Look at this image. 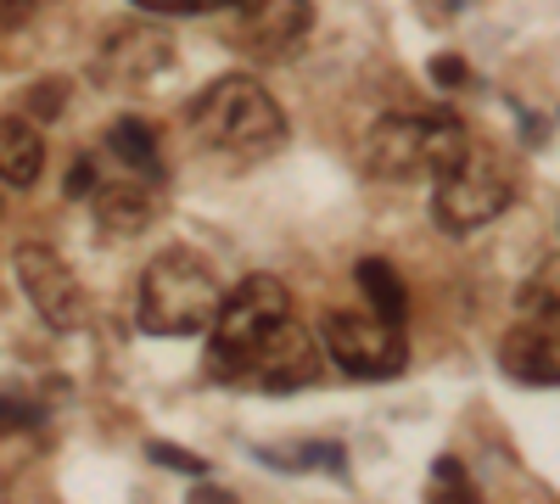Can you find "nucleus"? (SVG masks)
Masks as SVG:
<instances>
[{
    "label": "nucleus",
    "mask_w": 560,
    "mask_h": 504,
    "mask_svg": "<svg viewBox=\"0 0 560 504\" xmlns=\"http://www.w3.org/2000/svg\"><path fill=\"white\" fill-rule=\"evenodd\" d=\"M174 68V39L158 23H118L96 45V79L107 90H147Z\"/></svg>",
    "instance_id": "8"
},
{
    "label": "nucleus",
    "mask_w": 560,
    "mask_h": 504,
    "mask_svg": "<svg viewBox=\"0 0 560 504\" xmlns=\"http://www.w3.org/2000/svg\"><path fill=\"white\" fill-rule=\"evenodd\" d=\"M432 488H454L459 499H477V488H471V477L459 471V460H438L432 466Z\"/></svg>",
    "instance_id": "20"
},
{
    "label": "nucleus",
    "mask_w": 560,
    "mask_h": 504,
    "mask_svg": "<svg viewBox=\"0 0 560 504\" xmlns=\"http://www.w3.org/2000/svg\"><path fill=\"white\" fill-rule=\"evenodd\" d=\"M353 281L364 292V303L376 308L382 319H393V326H404L409 319V297H404V281H398V269L387 258H359L353 263Z\"/></svg>",
    "instance_id": "15"
},
{
    "label": "nucleus",
    "mask_w": 560,
    "mask_h": 504,
    "mask_svg": "<svg viewBox=\"0 0 560 504\" xmlns=\"http://www.w3.org/2000/svg\"><path fill=\"white\" fill-rule=\"evenodd\" d=\"M325 353H331L342 371L353 382H393L404 376V364H409V337L404 326H393V319H382L376 308L370 314H325Z\"/></svg>",
    "instance_id": "5"
},
{
    "label": "nucleus",
    "mask_w": 560,
    "mask_h": 504,
    "mask_svg": "<svg viewBox=\"0 0 560 504\" xmlns=\"http://www.w3.org/2000/svg\"><path fill=\"white\" fill-rule=\"evenodd\" d=\"M308 382H319V342H314V331H303L298 319L287 314L275 326V337L264 342L247 387H258V392H298Z\"/></svg>",
    "instance_id": "11"
},
{
    "label": "nucleus",
    "mask_w": 560,
    "mask_h": 504,
    "mask_svg": "<svg viewBox=\"0 0 560 504\" xmlns=\"http://www.w3.org/2000/svg\"><path fill=\"white\" fill-rule=\"evenodd\" d=\"M0 186H7V179H0ZM0 208H7V197H0Z\"/></svg>",
    "instance_id": "24"
},
{
    "label": "nucleus",
    "mask_w": 560,
    "mask_h": 504,
    "mask_svg": "<svg viewBox=\"0 0 560 504\" xmlns=\"http://www.w3.org/2000/svg\"><path fill=\"white\" fill-rule=\"evenodd\" d=\"M12 269H18V281H23V297L34 303V314L51 331H84L90 326V297H84L79 274L68 269L62 253L39 247V242H23L18 258H12Z\"/></svg>",
    "instance_id": "7"
},
{
    "label": "nucleus",
    "mask_w": 560,
    "mask_h": 504,
    "mask_svg": "<svg viewBox=\"0 0 560 504\" xmlns=\"http://www.w3.org/2000/svg\"><path fill=\"white\" fill-rule=\"evenodd\" d=\"M516 308L522 314H538V308H560V263H544L533 281L516 292Z\"/></svg>",
    "instance_id": "16"
},
{
    "label": "nucleus",
    "mask_w": 560,
    "mask_h": 504,
    "mask_svg": "<svg viewBox=\"0 0 560 504\" xmlns=\"http://www.w3.org/2000/svg\"><path fill=\"white\" fill-rule=\"evenodd\" d=\"M23 107H28V118L51 124V118L68 107V79H39V84H28V90H23Z\"/></svg>",
    "instance_id": "17"
},
{
    "label": "nucleus",
    "mask_w": 560,
    "mask_h": 504,
    "mask_svg": "<svg viewBox=\"0 0 560 504\" xmlns=\"http://www.w3.org/2000/svg\"><path fill=\"white\" fill-rule=\"evenodd\" d=\"M471 73H465V62L459 57H432V84H443V90H454V84H465Z\"/></svg>",
    "instance_id": "23"
},
{
    "label": "nucleus",
    "mask_w": 560,
    "mask_h": 504,
    "mask_svg": "<svg viewBox=\"0 0 560 504\" xmlns=\"http://www.w3.org/2000/svg\"><path fill=\"white\" fill-rule=\"evenodd\" d=\"M140 12H158V17H202L213 7H224V0H135Z\"/></svg>",
    "instance_id": "19"
},
{
    "label": "nucleus",
    "mask_w": 560,
    "mask_h": 504,
    "mask_svg": "<svg viewBox=\"0 0 560 504\" xmlns=\"http://www.w3.org/2000/svg\"><path fill=\"white\" fill-rule=\"evenodd\" d=\"M39 7H45V0H0V34H7V28H23Z\"/></svg>",
    "instance_id": "22"
},
{
    "label": "nucleus",
    "mask_w": 560,
    "mask_h": 504,
    "mask_svg": "<svg viewBox=\"0 0 560 504\" xmlns=\"http://www.w3.org/2000/svg\"><path fill=\"white\" fill-rule=\"evenodd\" d=\"M102 157H113V163L129 168V174L168 179V174H163V152H158V134H152L147 118H118V124H107V134H102Z\"/></svg>",
    "instance_id": "13"
},
{
    "label": "nucleus",
    "mask_w": 560,
    "mask_h": 504,
    "mask_svg": "<svg viewBox=\"0 0 560 504\" xmlns=\"http://www.w3.org/2000/svg\"><path fill=\"white\" fill-rule=\"evenodd\" d=\"M224 308V281L208 253L168 247L140 274V331L152 337H197Z\"/></svg>",
    "instance_id": "2"
},
{
    "label": "nucleus",
    "mask_w": 560,
    "mask_h": 504,
    "mask_svg": "<svg viewBox=\"0 0 560 504\" xmlns=\"http://www.w3.org/2000/svg\"><path fill=\"white\" fill-rule=\"evenodd\" d=\"M471 157V134L454 118L438 113H393L382 124H370L359 163L376 179H443Z\"/></svg>",
    "instance_id": "4"
},
{
    "label": "nucleus",
    "mask_w": 560,
    "mask_h": 504,
    "mask_svg": "<svg viewBox=\"0 0 560 504\" xmlns=\"http://www.w3.org/2000/svg\"><path fill=\"white\" fill-rule=\"evenodd\" d=\"M147 454L163 466V471H185V477H208V460L191 448H174V443H147Z\"/></svg>",
    "instance_id": "18"
},
{
    "label": "nucleus",
    "mask_w": 560,
    "mask_h": 504,
    "mask_svg": "<svg viewBox=\"0 0 560 504\" xmlns=\"http://www.w3.org/2000/svg\"><path fill=\"white\" fill-rule=\"evenodd\" d=\"M96 186H102V179H96V163L79 157L73 174H68V197H73V202H79V197H96Z\"/></svg>",
    "instance_id": "21"
},
{
    "label": "nucleus",
    "mask_w": 560,
    "mask_h": 504,
    "mask_svg": "<svg viewBox=\"0 0 560 504\" xmlns=\"http://www.w3.org/2000/svg\"><path fill=\"white\" fill-rule=\"evenodd\" d=\"M163 213V179L152 174H118L107 179V186H96V219L107 224V231L118 236H140V231H152Z\"/></svg>",
    "instance_id": "12"
},
{
    "label": "nucleus",
    "mask_w": 560,
    "mask_h": 504,
    "mask_svg": "<svg viewBox=\"0 0 560 504\" xmlns=\"http://www.w3.org/2000/svg\"><path fill=\"white\" fill-rule=\"evenodd\" d=\"M510 197H516L510 174L471 146V157L438 179L432 219H438V231H448V236H471V231H482L488 219H499V213L510 208Z\"/></svg>",
    "instance_id": "6"
},
{
    "label": "nucleus",
    "mask_w": 560,
    "mask_h": 504,
    "mask_svg": "<svg viewBox=\"0 0 560 504\" xmlns=\"http://www.w3.org/2000/svg\"><path fill=\"white\" fill-rule=\"evenodd\" d=\"M45 168V141L23 118H0V179L7 186H34Z\"/></svg>",
    "instance_id": "14"
},
{
    "label": "nucleus",
    "mask_w": 560,
    "mask_h": 504,
    "mask_svg": "<svg viewBox=\"0 0 560 504\" xmlns=\"http://www.w3.org/2000/svg\"><path fill=\"white\" fill-rule=\"evenodd\" d=\"M292 314V297L275 274H247V281L224 297L219 319L208 326V353H202V371L219 387H247L253 364L264 353V342L275 337V326Z\"/></svg>",
    "instance_id": "3"
},
{
    "label": "nucleus",
    "mask_w": 560,
    "mask_h": 504,
    "mask_svg": "<svg viewBox=\"0 0 560 504\" xmlns=\"http://www.w3.org/2000/svg\"><path fill=\"white\" fill-rule=\"evenodd\" d=\"M230 39H242L247 51L275 57L308 34V0H224Z\"/></svg>",
    "instance_id": "9"
},
{
    "label": "nucleus",
    "mask_w": 560,
    "mask_h": 504,
    "mask_svg": "<svg viewBox=\"0 0 560 504\" xmlns=\"http://www.w3.org/2000/svg\"><path fill=\"white\" fill-rule=\"evenodd\" d=\"M185 124H191L202 152L230 157V163H258V157L287 146V113L275 107V96L253 73L213 79L202 96H191Z\"/></svg>",
    "instance_id": "1"
},
{
    "label": "nucleus",
    "mask_w": 560,
    "mask_h": 504,
    "mask_svg": "<svg viewBox=\"0 0 560 504\" xmlns=\"http://www.w3.org/2000/svg\"><path fill=\"white\" fill-rule=\"evenodd\" d=\"M499 364H504L516 382L555 387V382H560V308L522 314L516 326L504 331V342H499Z\"/></svg>",
    "instance_id": "10"
}]
</instances>
